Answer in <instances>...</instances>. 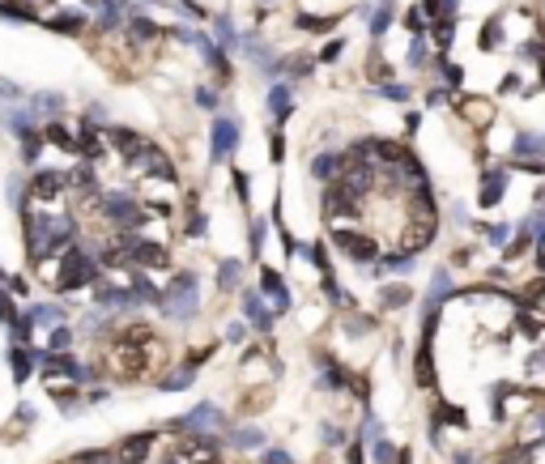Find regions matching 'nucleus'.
I'll return each mask as SVG.
<instances>
[{
	"mask_svg": "<svg viewBox=\"0 0 545 464\" xmlns=\"http://www.w3.org/2000/svg\"><path fill=\"white\" fill-rule=\"evenodd\" d=\"M30 115L43 119V124H51V119L60 115V94H34V98H30Z\"/></svg>",
	"mask_w": 545,
	"mask_h": 464,
	"instance_id": "nucleus-9",
	"label": "nucleus"
},
{
	"mask_svg": "<svg viewBox=\"0 0 545 464\" xmlns=\"http://www.w3.org/2000/svg\"><path fill=\"white\" fill-rule=\"evenodd\" d=\"M9 367H13V379L21 384V379L30 375V367H34V358H30V350H26V345H13V354H9Z\"/></svg>",
	"mask_w": 545,
	"mask_h": 464,
	"instance_id": "nucleus-12",
	"label": "nucleus"
},
{
	"mask_svg": "<svg viewBox=\"0 0 545 464\" xmlns=\"http://www.w3.org/2000/svg\"><path fill=\"white\" fill-rule=\"evenodd\" d=\"M260 443H264V435H260V431H252V426L234 431V448H260Z\"/></svg>",
	"mask_w": 545,
	"mask_h": 464,
	"instance_id": "nucleus-22",
	"label": "nucleus"
},
{
	"mask_svg": "<svg viewBox=\"0 0 545 464\" xmlns=\"http://www.w3.org/2000/svg\"><path fill=\"white\" fill-rule=\"evenodd\" d=\"M384 98H392V102H401V98H409V90H405L401 81H388V85H384Z\"/></svg>",
	"mask_w": 545,
	"mask_h": 464,
	"instance_id": "nucleus-27",
	"label": "nucleus"
},
{
	"mask_svg": "<svg viewBox=\"0 0 545 464\" xmlns=\"http://www.w3.org/2000/svg\"><path fill=\"white\" fill-rule=\"evenodd\" d=\"M435 418H439V422H452V426H465V414H460V409H439Z\"/></svg>",
	"mask_w": 545,
	"mask_h": 464,
	"instance_id": "nucleus-29",
	"label": "nucleus"
},
{
	"mask_svg": "<svg viewBox=\"0 0 545 464\" xmlns=\"http://www.w3.org/2000/svg\"><path fill=\"white\" fill-rule=\"evenodd\" d=\"M264 464H290V452H277L273 448V452H264Z\"/></svg>",
	"mask_w": 545,
	"mask_h": 464,
	"instance_id": "nucleus-33",
	"label": "nucleus"
},
{
	"mask_svg": "<svg viewBox=\"0 0 545 464\" xmlns=\"http://www.w3.org/2000/svg\"><path fill=\"white\" fill-rule=\"evenodd\" d=\"M503 188H507V171H486L482 175V205L495 209L503 200Z\"/></svg>",
	"mask_w": 545,
	"mask_h": 464,
	"instance_id": "nucleus-6",
	"label": "nucleus"
},
{
	"mask_svg": "<svg viewBox=\"0 0 545 464\" xmlns=\"http://www.w3.org/2000/svg\"><path fill=\"white\" fill-rule=\"evenodd\" d=\"M234 145H239V124H234V119H217V124H213V158L226 162V158L234 153Z\"/></svg>",
	"mask_w": 545,
	"mask_h": 464,
	"instance_id": "nucleus-2",
	"label": "nucleus"
},
{
	"mask_svg": "<svg viewBox=\"0 0 545 464\" xmlns=\"http://www.w3.org/2000/svg\"><path fill=\"white\" fill-rule=\"evenodd\" d=\"M128 38H132V43H149V38H158V26L145 21V17H136V21L128 26Z\"/></svg>",
	"mask_w": 545,
	"mask_h": 464,
	"instance_id": "nucleus-17",
	"label": "nucleus"
},
{
	"mask_svg": "<svg viewBox=\"0 0 545 464\" xmlns=\"http://www.w3.org/2000/svg\"><path fill=\"white\" fill-rule=\"evenodd\" d=\"M217 38H222L226 47H234V26H230V17H222V21H217Z\"/></svg>",
	"mask_w": 545,
	"mask_h": 464,
	"instance_id": "nucleus-26",
	"label": "nucleus"
},
{
	"mask_svg": "<svg viewBox=\"0 0 545 464\" xmlns=\"http://www.w3.org/2000/svg\"><path fill=\"white\" fill-rule=\"evenodd\" d=\"M239 277H243V264L239 260H226L217 269V290H239Z\"/></svg>",
	"mask_w": 545,
	"mask_h": 464,
	"instance_id": "nucleus-13",
	"label": "nucleus"
},
{
	"mask_svg": "<svg viewBox=\"0 0 545 464\" xmlns=\"http://www.w3.org/2000/svg\"><path fill=\"white\" fill-rule=\"evenodd\" d=\"M0 277H4V269H0Z\"/></svg>",
	"mask_w": 545,
	"mask_h": 464,
	"instance_id": "nucleus-37",
	"label": "nucleus"
},
{
	"mask_svg": "<svg viewBox=\"0 0 545 464\" xmlns=\"http://www.w3.org/2000/svg\"><path fill=\"white\" fill-rule=\"evenodd\" d=\"M260 247H264V222L252 226V252H260Z\"/></svg>",
	"mask_w": 545,
	"mask_h": 464,
	"instance_id": "nucleus-32",
	"label": "nucleus"
},
{
	"mask_svg": "<svg viewBox=\"0 0 545 464\" xmlns=\"http://www.w3.org/2000/svg\"><path fill=\"white\" fill-rule=\"evenodd\" d=\"M375 460H379V464H392V448H388L384 439H375Z\"/></svg>",
	"mask_w": 545,
	"mask_h": 464,
	"instance_id": "nucleus-30",
	"label": "nucleus"
},
{
	"mask_svg": "<svg viewBox=\"0 0 545 464\" xmlns=\"http://www.w3.org/2000/svg\"><path fill=\"white\" fill-rule=\"evenodd\" d=\"M409 303V286H388L384 294H379V307L384 311H396V307H405Z\"/></svg>",
	"mask_w": 545,
	"mask_h": 464,
	"instance_id": "nucleus-15",
	"label": "nucleus"
},
{
	"mask_svg": "<svg viewBox=\"0 0 545 464\" xmlns=\"http://www.w3.org/2000/svg\"><path fill=\"white\" fill-rule=\"evenodd\" d=\"M298 26H303V30H328V26H333V17H311V13H303V17H298Z\"/></svg>",
	"mask_w": 545,
	"mask_h": 464,
	"instance_id": "nucleus-24",
	"label": "nucleus"
},
{
	"mask_svg": "<svg viewBox=\"0 0 545 464\" xmlns=\"http://www.w3.org/2000/svg\"><path fill=\"white\" fill-rule=\"evenodd\" d=\"M286 153V141H281V132H273V158H281Z\"/></svg>",
	"mask_w": 545,
	"mask_h": 464,
	"instance_id": "nucleus-36",
	"label": "nucleus"
},
{
	"mask_svg": "<svg viewBox=\"0 0 545 464\" xmlns=\"http://www.w3.org/2000/svg\"><path fill=\"white\" fill-rule=\"evenodd\" d=\"M226 341H230V345H243V341H247V328H243V324H230V328H226Z\"/></svg>",
	"mask_w": 545,
	"mask_h": 464,
	"instance_id": "nucleus-28",
	"label": "nucleus"
},
{
	"mask_svg": "<svg viewBox=\"0 0 545 464\" xmlns=\"http://www.w3.org/2000/svg\"><path fill=\"white\" fill-rule=\"evenodd\" d=\"M439 64H443V77H448V81H452V85H460V77H465V72H460V68H456V64H448V60H439Z\"/></svg>",
	"mask_w": 545,
	"mask_h": 464,
	"instance_id": "nucleus-31",
	"label": "nucleus"
},
{
	"mask_svg": "<svg viewBox=\"0 0 545 464\" xmlns=\"http://www.w3.org/2000/svg\"><path fill=\"white\" fill-rule=\"evenodd\" d=\"M367 77H371V81H384V85H388V81H392V64H388L384 55H371V64H367Z\"/></svg>",
	"mask_w": 545,
	"mask_h": 464,
	"instance_id": "nucleus-18",
	"label": "nucleus"
},
{
	"mask_svg": "<svg viewBox=\"0 0 545 464\" xmlns=\"http://www.w3.org/2000/svg\"><path fill=\"white\" fill-rule=\"evenodd\" d=\"M13 320H17V307H13V303H9V294L0 290V324H13Z\"/></svg>",
	"mask_w": 545,
	"mask_h": 464,
	"instance_id": "nucleus-25",
	"label": "nucleus"
},
{
	"mask_svg": "<svg viewBox=\"0 0 545 464\" xmlns=\"http://www.w3.org/2000/svg\"><path fill=\"white\" fill-rule=\"evenodd\" d=\"M47 26L60 30V34H77V30L90 26V17L85 13H47Z\"/></svg>",
	"mask_w": 545,
	"mask_h": 464,
	"instance_id": "nucleus-8",
	"label": "nucleus"
},
{
	"mask_svg": "<svg viewBox=\"0 0 545 464\" xmlns=\"http://www.w3.org/2000/svg\"><path fill=\"white\" fill-rule=\"evenodd\" d=\"M162 315H171V320H188L192 311H196V277L192 273H175V281H171V290L162 294Z\"/></svg>",
	"mask_w": 545,
	"mask_h": 464,
	"instance_id": "nucleus-1",
	"label": "nucleus"
},
{
	"mask_svg": "<svg viewBox=\"0 0 545 464\" xmlns=\"http://www.w3.org/2000/svg\"><path fill=\"white\" fill-rule=\"evenodd\" d=\"M149 448H153V435H132L124 448H115V460L119 464H141L149 456Z\"/></svg>",
	"mask_w": 545,
	"mask_h": 464,
	"instance_id": "nucleus-5",
	"label": "nucleus"
},
{
	"mask_svg": "<svg viewBox=\"0 0 545 464\" xmlns=\"http://www.w3.org/2000/svg\"><path fill=\"white\" fill-rule=\"evenodd\" d=\"M192 379H196V371H192V367H183V371H175V375L158 379V388H162V392H179V388H188Z\"/></svg>",
	"mask_w": 545,
	"mask_h": 464,
	"instance_id": "nucleus-16",
	"label": "nucleus"
},
{
	"mask_svg": "<svg viewBox=\"0 0 545 464\" xmlns=\"http://www.w3.org/2000/svg\"><path fill=\"white\" fill-rule=\"evenodd\" d=\"M269 111H273L277 124L294 111V94H290V85H273V94H269Z\"/></svg>",
	"mask_w": 545,
	"mask_h": 464,
	"instance_id": "nucleus-11",
	"label": "nucleus"
},
{
	"mask_svg": "<svg viewBox=\"0 0 545 464\" xmlns=\"http://www.w3.org/2000/svg\"><path fill=\"white\" fill-rule=\"evenodd\" d=\"M30 320L51 328V324H60V320H64V311H60V307H51V303H43V307H34V311H30Z\"/></svg>",
	"mask_w": 545,
	"mask_h": 464,
	"instance_id": "nucleus-19",
	"label": "nucleus"
},
{
	"mask_svg": "<svg viewBox=\"0 0 545 464\" xmlns=\"http://www.w3.org/2000/svg\"><path fill=\"white\" fill-rule=\"evenodd\" d=\"M205 426H226V418H222L213 405H196L188 418L175 422V431H188V435H192V431H205Z\"/></svg>",
	"mask_w": 545,
	"mask_h": 464,
	"instance_id": "nucleus-3",
	"label": "nucleus"
},
{
	"mask_svg": "<svg viewBox=\"0 0 545 464\" xmlns=\"http://www.w3.org/2000/svg\"><path fill=\"white\" fill-rule=\"evenodd\" d=\"M452 30H456V26H452V17H439V21H435V43H439V51H443V47H452Z\"/></svg>",
	"mask_w": 545,
	"mask_h": 464,
	"instance_id": "nucleus-21",
	"label": "nucleus"
},
{
	"mask_svg": "<svg viewBox=\"0 0 545 464\" xmlns=\"http://www.w3.org/2000/svg\"><path fill=\"white\" fill-rule=\"evenodd\" d=\"M516 158H533V162H541L545 158V136H537V132H520V136H516Z\"/></svg>",
	"mask_w": 545,
	"mask_h": 464,
	"instance_id": "nucleus-10",
	"label": "nucleus"
},
{
	"mask_svg": "<svg viewBox=\"0 0 545 464\" xmlns=\"http://www.w3.org/2000/svg\"><path fill=\"white\" fill-rule=\"evenodd\" d=\"M482 234H486V243H490V247H507V226H503V222H495V226H486Z\"/></svg>",
	"mask_w": 545,
	"mask_h": 464,
	"instance_id": "nucleus-23",
	"label": "nucleus"
},
{
	"mask_svg": "<svg viewBox=\"0 0 545 464\" xmlns=\"http://www.w3.org/2000/svg\"><path fill=\"white\" fill-rule=\"evenodd\" d=\"M243 320H247V324H256L260 333H269V328H273V311L264 307V298H260V294H243Z\"/></svg>",
	"mask_w": 545,
	"mask_h": 464,
	"instance_id": "nucleus-4",
	"label": "nucleus"
},
{
	"mask_svg": "<svg viewBox=\"0 0 545 464\" xmlns=\"http://www.w3.org/2000/svg\"><path fill=\"white\" fill-rule=\"evenodd\" d=\"M337 55H341V38H337V43H328V47H324V60H337Z\"/></svg>",
	"mask_w": 545,
	"mask_h": 464,
	"instance_id": "nucleus-35",
	"label": "nucleus"
},
{
	"mask_svg": "<svg viewBox=\"0 0 545 464\" xmlns=\"http://www.w3.org/2000/svg\"><path fill=\"white\" fill-rule=\"evenodd\" d=\"M196 102H200V107H213L217 98H213V90H196Z\"/></svg>",
	"mask_w": 545,
	"mask_h": 464,
	"instance_id": "nucleus-34",
	"label": "nucleus"
},
{
	"mask_svg": "<svg viewBox=\"0 0 545 464\" xmlns=\"http://www.w3.org/2000/svg\"><path fill=\"white\" fill-rule=\"evenodd\" d=\"M388 21H392V0H384V9L371 17V34L379 38V34H388Z\"/></svg>",
	"mask_w": 545,
	"mask_h": 464,
	"instance_id": "nucleus-20",
	"label": "nucleus"
},
{
	"mask_svg": "<svg viewBox=\"0 0 545 464\" xmlns=\"http://www.w3.org/2000/svg\"><path fill=\"white\" fill-rule=\"evenodd\" d=\"M260 290H264V294H273V307H277V311H286V307H290V290L281 286V277H277L273 269H264V273H260Z\"/></svg>",
	"mask_w": 545,
	"mask_h": 464,
	"instance_id": "nucleus-7",
	"label": "nucleus"
},
{
	"mask_svg": "<svg viewBox=\"0 0 545 464\" xmlns=\"http://www.w3.org/2000/svg\"><path fill=\"white\" fill-rule=\"evenodd\" d=\"M72 350V333L64 328V324H55L51 333H47V354H68Z\"/></svg>",
	"mask_w": 545,
	"mask_h": 464,
	"instance_id": "nucleus-14",
	"label": "nucleus"
}]
</instances>
